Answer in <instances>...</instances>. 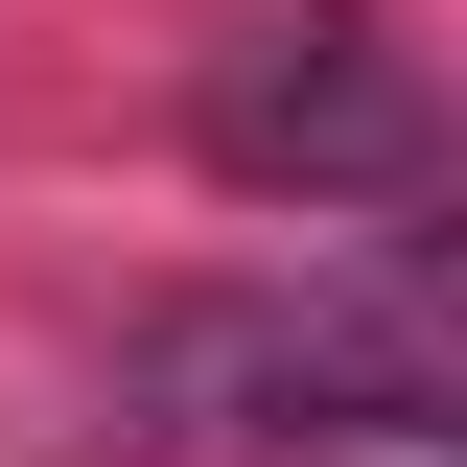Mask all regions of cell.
Wrapping results in <instances>:
<instances>
[{
    "instance_id": "1",
    "label": "cell",
    "mask_w": 467,
    "mask_h": 467,
    "mask_svg": "<svg viewBox=\"0 0 467 467\" xmlns=\"http://www.w3.org/2000/svg\"><path fill=\"white\" fill-rule=\"evenodd\" d=\"M117 444L140 467H467V350L398 304H187L117 374Z\"/></svg>"
},
{
    "instance_id": "2",
    "label": "cell",
    "mask_w": 467,
    "mask_h": 467,
    "mask_svg": "<svg viewBox=\"0 0 467 467\" xmlns=\"http://www.w3.org/2000/svg\"><path fill=\"white\" fill-rule=\"evenodd\" d=\"M187 140H211V187H257V211H304V234L444 187V94H420V47H374L350 0L211 24V47H187Z\"/></svg>"
},
{
    "instance_id": "3",
    "label": "cell",
    "mask_w": 467,
    "mask_h": 467,
    "mask_svg": "<svg viewBox=\"0 0 467 467\" xmlns=\"http://www.w3.org/2000/svg\"><path fill=\"white\" fill-rule=\"evenodd\" d=\"M374 304H398V327H444V350H467V211H444V187H420V211H398V257H374Z\"/></svg>"
}]
</instances>
